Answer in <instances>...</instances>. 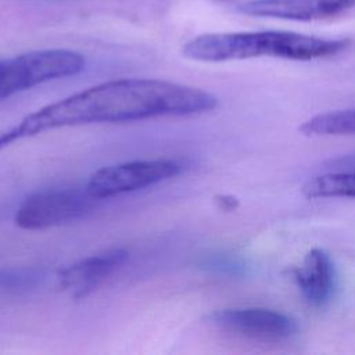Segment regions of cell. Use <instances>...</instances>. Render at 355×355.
Segmentation results:
<instances>
[{
  "label": "cell",
  "instance_id": "obj_1",
  "mask_svg": "<svg viewBox=\"0 0 355 355\" xmlns=\"http://www.w3.org/2000/svg\"><path fill=\"white\" fill-rule=\"evenodd\" d=\"M218 98L201 89L144 78L104 82L47 104L0 133V150L26 137L65 126L184 116L212 111Z\"/></svg>",
  "mask_w": 355,
  "mask_h": 355
},
{
  "label": "cell",
  "instance_id": "obj_2",
  "mask_svg": "<svg viewBox=\"0 0 355 355\" xmlns=\"http://www.w3.org/2000/svg\"><path fill=\"white\" fill-rule=\"evenodd\" d=\"M348 39H327L287 31L204 33L189 40L182 53L202 62H223L258 57L311 61L347 50Z\"/></svg>",
  "mask_w": 355,
  "mask_h": 355
},
{
  "label": "cell",
  "instance_id": "obj_3",
  "mask_svg": "<svg viewBox=\"0 0 355 355\" xmlns=\"http://www.w3.org/2000/svg\"><path fill=\"white\" fill-rule=\"evenodd\" d=\"M85 68V57L65 49L22 53L0 60V101L40 83L73 76Z\"/></svg>",
  "mask_w": 355,
  "mask_h": 355
},
{
  "label": "cell",
  "instance_id": "obj_4",
  "mask_svg": "<svg viewBox=\"0 0 355 355\" xmlns=\"http://www.w3.org/2000/svg\"><path fill=\"white\" fill-rule=\"evenodd\" d=\"M86 190L50 189L29 196L15 212V225L25 230H43L85 216L93 208Z\"/></svg>",
  "mask_w": 355,
  "mask_h": 355
},
{
  "label": "cell",
  "instance_id": "obj_5",
  "mask_svg": "<svg viewBox=\"0 0 355 355\" xmlns=\"http://www.w3.org/2000/svg\"><path fill=\"white\" fill-rule=\"evenodd\" d=\"M182 172L175 159H146L110 165L97 169L86 183L85 190L96 200L140 190Z\"/></svg>",
  "mask_w": 355,
  "mask_h": 355
},
{
  "label": "cell",
  "instance_id": "obj_6",
  "mask_svg": "<svg viewBox=\"0 0 355 355\" xmlns=\"http://www.w3.org/2000/svg\"><path fill=\"white\" fill-rule=\"evenodd\" d=\"M220 331L258 341H280L295 334L297 323L286 313L266 308H227L208 315Z\"/></svg>",
  "mask_w": 355,
  "mask_h": 355
},
{
  "label": "cell",
  "instance_id": "obj_7",
  "mask_svg": "<svg viewBox=\"0 0 355 355\" xmlns=\"http://www.w3.org/2000/svg\"><path fill=\"white\" fill-rule=\"evenodd\" d=\"M355 8V0H248L237 11L251 17L288 21H319Z\"/></svg>",
  "mask_w": 355,
  "mask_h": 355
},
{
  "label": "cell",
  "instance_id": "obj_8",
  "mask_svg": "<svg viewBox=\"0 0 355 355\" xmlns=\"http://www.w3.org/2000/svg\"><path fill=\"white\" fill-rule=\"evenodd\" d=\"M129 258L123 248L108 250L86 257L58 270L57 280L62 290L75 298H83L98 287L107 277L116 272Z\"/></svg>",
  "mask_w": 355,
  "mask_h": 355
},
{
  "label": "cell",
  "instance_id": "obj_9",
  "mask_svg": "<svg viewBox=\"0 0 355 355\" xmlns=\"http://www.w3.org/2000/svg\"><path fill=\"white\" fill-rule=\"evenodd\" d=\"M298 288L305 301L322 306L334 291V268L330 257L320 248L311 250L295 272Z\"/></svg>",
  "mask_w": 355,
  "mask_h": 355
},
{
  "label": "cell",
  "instance_id": "obj_10",
  "mask_svg": "<svg viewBox=\"0 0 355 355\" xmlns=\"http://www.w3.org/2000/svg\"><path fill=\"white\" fill-rule=\"evenodd\" d=\"M306 198H355V172H331L315 176L302 186Z\"/></svg>",
  "mask_w": 355,
  "mask_h": 355
},
{
  "label": "cell",
  "instance_id": "obj_11",
  "mask_svg": "<svg viewBox=\"0 0 355 355\" xmlns=\"http://www.w3.org/2000/svg\"><path fill=\"white\" fill-rule=\"evenodd\" d=\"M300 130L308 136L355 135V108L315 115L305 121Z\"/></svg>",
  "mask_w": 355,
  "mask_h": 355
},
{
  "label": "cell",
  "instance_id": "obj_12",
  "mask_svg": "<svg viewBox=\"0 0 355 355\" xmlns=\"http://www.w3.org/2000/svg\"><path fill=\"white\" fill-rule=\"evenodd\" d=\"M43 279V272L37 268L15 266L0 268L1 291H25L36 287Z\"/></svg>",
  "mask_w": 355,
  "mask_h": 355
},
{
  "label": "cell",
  "instance_id": "obj_13",
  "mask_svg": "<svg viewBox=\"0 0 355 355\" xmlns=\"http://www.w3.org/2000/svg\"><path fill=\"white\" fill-rule=\"evenodd\" d=\"M219 1H226V0H219Z\"/></svg>",
  "mask_w": 355,
  "mask_h": 355
}]
</instances>
